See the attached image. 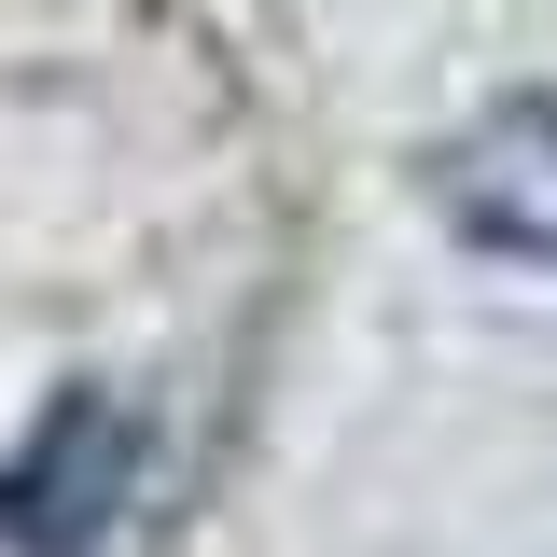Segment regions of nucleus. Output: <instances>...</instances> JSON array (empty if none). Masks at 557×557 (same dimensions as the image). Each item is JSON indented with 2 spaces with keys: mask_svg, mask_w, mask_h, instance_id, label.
<instances>
[{
  "mask_svg": "<svg viewBox=\"0 0 557 557\" xmlns=\"http://www.w3.org/2000/svg\"><path fill=\"white\" fill-rule=\"evenodd\" d=\"M432 196L446 223L502 251V265H557V98H502L474 126L446 139V168H432Z\"/></svg>",
  "mask_w": 557,
  "mask_h": 557,
  "instance_id": "obj_2",
  "label": "nucleus"
},
{
  "mask_svg": "<svg viewBox=\"0 0 557 557\" xmlns=\"http://www.w3.org/2000/svg\"><path fill=\"white\" fill-rule=\"evenodd\" d=\"M139 516V418L112 391H57L0 460V557H112Z\"/></svg>",
  "mask_w": 557,
  "mask_h": 557,
  "instance_id": "obj_1",
  "label": "nucleus"
}]
</instances>
